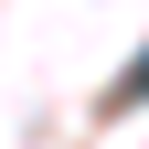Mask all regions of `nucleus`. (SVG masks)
Here are the masks:
<instances>
[{
	"label": "nucleus",
	"mask_w": 149,
	"mask_h": 149,
	"mask_svg": "<svg viewBox=\"0 0 149 149\" xmlns=\"http://www.w3.org/2000/svg\"><path fill=\"white\" fill-rule=\"evenodd\" d=\"M117 107H149V53H139V64L117 74Z\"/></svg>",
	"instance_id": "1"
}]
</instances>
